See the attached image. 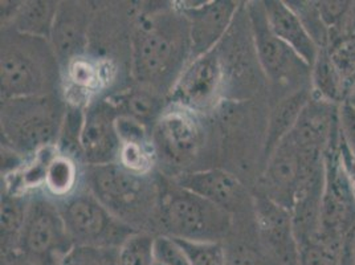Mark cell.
<instances>
[{
	"label": "cell",
	"instance_id": "e0dca14e",
	"mask_svg": "<svg viewBox=\"0 0 355 265\" xmlns=\"http://www.w3.org/2000/svg\"><path fill=\"white\" fill-rule=\"evenodd\" d=\"M65 100L68 105L87 108L92 94L104 88L110 77V67L106 61L88 58L87 55L72 60L65 68Z\"/></svg>",
	"mask_w": 355,
	"mask_h": 265
},
{
	"label": "cell",
	"instance_id": "ba28073f",
	"mask_svg": "<svg viewBox=\"0 0 355 265\" xmlns=\"http://www.w3.org/2000/svg\"><path fill=\"white\" fill-rule=\"evenodd\" d=\"M225 71L218 48L186 65L167 96V103L206 113L220 101Z\"/></svg>",
	"mask_w": 355,
	"mask_h": 265
},
{
	"label": "cell",
	"instance_id": "9c48e42d",
	"mask_svg": "<svg viewBox=\"0 0 355 265\" xmlns=\"http://www.w3.org/2000/svg\"><path fill=\"white\" fill-rule=\"evenodd\" d=\"M245 11L250 20L257 62L266 78L275 83H282L296 74H304L305 69H300V67L309 68L270 30L263 1L247 3Z\"/></svg>",
	"mask_w": 355,
	"mask_h": 265
},
{
	"label": "cell",
	"instance_id": "5bb4252c",
	"mask_svg": "<svg viewBox=\"0 0 355 265\" xmlns=\"http://www.w3.org/2000/svg\"><path fill=\"white\" fill-rule=\"evenodd\" d=\"M178 186L193 192L230 214L243 208L248 194L240 180L222 169L184 173L175 180Z\"/></svg>",
	"mask_w": 355,
	"mask_h": 265
},
{
	"label": "cell",
	"instance_id": "7a4b0ae2",
	"mask_svg": "<svg viewBox=\"0 0 355 265\" xmlns=\"http://www.w3.org/2000/svg\"><path fill=\"white\" fill-rule=\"evenodd\" d=\"M59 65L49 40L1 28V100L58 94Z\"/></svg>",
	"mask_w": 355,
	"mask_h": 265
},
{
	"label": "cell",
	"instance_id": "277c9868",
	"mask_svg": "<svg viewBox=\"0 0 355 265\" xmlns=\"http://www.w3.org/2000/svg\"><path fill=\"white\" fill-rule=\"evenodd\" d=\"M158 219L162 235L223 243L231 230L232 214L175 183L159 195Z\"/></svg>",
	"mask_w": 355,
	"mask_h": 265
},
{
	"label": "cell",
	"instance_id": "ac0fdd59",
	"mask_svg": "<svg viewBox=\"0 0 355 265\" xmlns=\"http://www.w3.org/2000/svg\"><path fill=\"white\" fill-rule=\"evenodd\" d=\"M106 99L114 106L119 116L132 118L151 132L167 106L163 103V96L142 87L128 89Z\"/></svg>",
	"mask_w": 355,
	"mask_h": 265
},
{
	"label": "cell",
	"instance_id": "30bf717a",
	"mask_svg": "<svg viewBox=\"0 0 355 265\" xmlns=\"http://www.w3.org/2000/svg\"><path fill=\"white\" fill-rule=\"evenodd\" d=\"M202 130L196 113L182 106L167 103L153 129V145L157 157L171 164L187 163L198 153Z\"/></svg>",
	"mask_w": 355,
	"mask_h": 265
},
{
	"label": "cell",
	"instance_id": "f546056e",
	"mask_svg": "<svg viewBox=\"0 0 355 265\" xmlns=\"http://www.w3.org/2000/svg\"><path fill=\"white\" fill-rule=\"evenodd\" d=\"M225 248V265H270L259 250L247 244L234 243L224 246Z\"/></svg>",
	"mask_w": 355,
	"mask_h": 265
},
{
	"label": "cell",
	"instance_id": "52a82bcc",
	"mask_svg": "<svg viewBox=\"0 0 355 265\" xmlns=\"http://www.w3.org/2000/svg\"><path fill=\"white\" fill-rule=\"evenodd\" d=\"M73 246L59 207L45 198L31 199L17 253L37 265H61Z\"/></svg>",
	"mask_w": 355,
	"mask_h": 265
},
{
	"label": "cell",
	"instance_id": "6da1fadb",
	"mask_svg": "<svg viewBox=\"0 0 355 265\" xmlns=\"http://www.w3.org/2000/svg\"><path fill=\"white\" fill-rule=\"evenodd\" d=\"M191 60L189 22L178 10L145 16L137 27L132 48V69L142 88L168 96Z\"/></svg>",
	"mask_w": 355,
	"mask_h": 265
},
{
	"label": "cell",
	"instance_id": "3957f363",
	"mask_svg": "<svg viewBox=\"0 0 355 265\" xmlns=\"http://www.w3.org/2000/svg\"><path fill=\"white\" fill-rule=\"evenodd\" d=\"M67 108L58 94L1 100V144L26 158L58 146Z\"/></svg>",
	"mask_w": 355,
	"mask_h": 265
},
{
	"label": "cell",
	"instance_id": "8fae6325",
	"mask_svg": "<svg viewBox=\"0 0 355 265\" xmlns=\"http://www.w3.org/2000/svg\"><path fill=\"white\" fill-rule=\"evenodd\" d=\"M182 4L177 7L189 22L191 60L206 55L220 44L240 10L239 3L232 0L183 1Z\"/></svg>",
	"mask_w": 355,
	"mask_h": 265
},
{
	"label": "cell",
	"instance_id": "e575fe53",
	"mask_svg": "<svg viewBox=\"0 0 355 265\" xmlns=\"http://www.w3.org/2000/svg\"><path fill=\"white\" fill-rule=\"evenodd\" d=\"M4 265H37L33 262H31L30 259L24 257L23 255H14L11 257L4 259Z\"/></svg>",
	"mask_w": 355,
	"mask_h": 265
},
{
	"label": "cell",
	"instance_id": "8d00e7d4",
	"mask_svg": "<svg viewBox=\"0 0 355 265\" xmlns=\"http://www.w3.org/2000/svg\"><path fill=\"white\" fill-rule=\"evenodd\" d=\"M352 243H353V253H354V260H355V225H354V230H353V232H352Z\"/></svg>",
	"mask_w": 355,
	"mask_h": 265
},
{
	"label": "cell",
	"instance_id": "4316f807",
	"mask_svg": "<svg viewBox=\"0 0 355 265\" xmlns=\"http://www.w3.org/2000/svg\"><path fill=\"white\" fill-rule=\"evenodd\" d=\"M174 239V237H173ZM193 265H225V248L218 241H193L174 239Z\"/></svg>",
	"mask_w": 355,
	"mask_h": 265
},
{
	"label": "cell",
	"instance_id": "603a6c76",
	"mask_svg": "<svg viewBox=\"0 0 355 265\" xmlns=\"http://www.w3.org/2000/svg\"><path fill=\"white\" fill-rule=\"evenodd\" d=\"M78 183V167L72 157L58 153L48 166L45 190L55 198L67 199Z\"/></svg>",
	"mask_w": 355,
	"mask_h": 265
},
{
	"label": "cell",
	"instance_id": "836d02e7",
	"mask_svg": "<svg viewBox=\"0 0 355 265\" xmlns=\"http://www.w3.org/2000/svg\"><path fill=\"white\" fill-rule=\"evenodd\" d=\"M352 232L347 235L345 243H343V248H342V253H340V265H355L353 243H352Z\"/></svg>",
	"mask_w": 355,
	"mask_h": 265
},
{
	"label": "cell",
	"instance_id": "4fadbf2b",
	"mask_svg": "<svg viewBox=\"0 0 355 265\" xmlns=\"http://www.w3.org/2000/svg\"><path fill=\"white\" fill-rule=\"evenodd\" d=\"M90 12L80 1H61L51 33V44L64 68L85 55L88 46Z\"/></svg>",
	"mask_w": 355,
	"mask_h": 265
},
{
	"label": "cell",
	"instance_id": "5b68a950",
	"mask_svg": "<svg viewBox=\"0 0 355 265\" xmlns=\"http://www.w3.org/2000/svg\"><path fill=\"white\" fill-rule=\"evenodd\" d=\"M84 177L88 191L132 227L148 219L159 199L146 176L134 174L119 162L88 166Z\"/></svg>",
	"mask_w": 355,
	"mask_h": 265
},
{
	"label": "cell",
	"instance_id": "1f68e13d",
	"mask_svg": "<svg viewBox=\"0 0 355 265\" xmlns=\"http://www.w3.org/2000/svg\"><path fill=\"white\" fill-rule=\"evenodd\" d=\"M342 139L346 148L355 155V106L346 100L342 103L338 112Z\"/></svg>",
	"mask_w": 355,
	"mask_h": 265
},
{
	"label": "cell",
	"instance_id": "d6986e66",
	"mask_svg": "<svg viewBox=\"0 0 355 265\" xmlns=\"http://www.w3.org/2000/svg\"><path fill=\"white\" fill-rule=\"evenodd\" d=\"M59 4V1L43 0L21 1L14 20L8 27L4 28H12L23 35L49 40Z\"/></svg>",
	"mask_w": 355,
	"mask_h": 265
},
{
	"label": "cell",
	"instance_id": "f1b7e54d",
	"mask_svg": "<svg viewBox=\"0 0 355 265\" xmlns=\"http://www.w3.org/2000/svg\"><path fill=\"white\" fill-rule=\"evenodd\" d=\"M155 263L159 265H193L184 250L170 236L155 237Z\"/></svg>",
	"mask_w": 355,
	"mask_h": 265
},
{
	"label": "cell",
	"instance_id": "7c38bea8",
	"mask_svg": "<svg viewBox=\"0 0 355 265\" xmlns=\"http://www.w3.org/2000/svg\"><path fill=\"white\" fill-rule=\"evenodd\" d=\"M119 113L107 99L85 108L80 134V153L88 166L119 162V142L116 121Z\"/></svg>",
	"mask_w": 355,
	"mask_h": 265
},
{
	"label": "cell",
	"instance_id": "cb8c5ba5",
	"mask_svg": "<svg viewBox=\"0 0 355 265\" xmlns=\"http://www.w3.org/2000/svg\"><path fill=\"white\" fill-rule=\"evenodd\" d=\"M324 49L343 80L349 96L355 84V33L331 36Z\"/></svg>",
	"mask_w": 355,
	"mask_h": 265
},
{
	"label": "cell",
	"instance_id": "8992f818",
	"mask_svg": "<svg viewBox=\"0 0 355 265\" xmlns=\"http://www.w3.org/2000/svg\"><path fill=\"white\" fill-rule=\"evenodd\" d=\"M73 244L119 248L138 232L119 219L89 191L72 194L59 205Z\"/></svg>",
	"mask_w": 355,
	"mask_h": 265
},
{
	"label": "cell",
	"instance_id": "d4e9b609",
	"mask_svg": "<svg viewBox=\"0 0 355 265\" xmlns=\"http://www.w3.org/2000/svg\"><path fill=\"white\" fill-rule=\"evenodd\" d=\"M157 160L153 139L121 142L119 163L138 176H148Z\"/></svg>",
	"mask_w": 355,
	"mask_h": 265
},
{
	"label": "cell",
	"instance_id": "2e32d148",
	"mask_svg": "<svg viewBox=\"0 0 355 265\" xmlns=\"http://www.w3.org/2000/svg\"><path fill=\"white\" fill-rule=\"evenodd\" d=\"M334 114L333 103L318 97L311 99L288 137L301 151L322 154L333 132Z\"/></svg>",
	"mask_w": 355,
	"mask_h": 265
},
{
	"label": "cell",
	"instance_id": "4dcf8cb0",
	"mask_svg": "<svg viewBox=\"0 0 355 265\" xmlns=\"http://www.w3.org/2000/svg\"><path fill=\"white\" fill-rule=\"evenodd\" d=\"M352 3L350 1H315V7L329 35L343 22Z\"/></svg>",
	"mask_w": 355,
	"mask_h": 265
},
{
	"label": "cell",
	"instance_id": "74e56055",
	"mask_svg": "<svg viewBox=\"0 0 355 265\" xmlns=\"http://www.w3.org/2000/svg\"><path fill=\"white\" fill-rule=\"evenodd\" d=\"M155 265H159V264H155Z\"/></svg>",
	"mask_w": 355,
	"mask_h": 265
},
{
	"label": "cell",
	"instance_id": "484cf974",
	"mask_svg": "<svg viewBox=\"0 0 355 265\" xmlns=\"http://www.w3.org/2000/svg\"><path fill=\"white\" fill-rule=\"evenodd\" d=\"M155 237L148 232H135L119 250V265H155Z\"/></svg>",
	"mask_w": 355,
	"mask_h": 265
},
{
	"label": "cell",
	"instance_id": "83f0119b",
	"mask_svg": "<svg viewBox=\"0 0 355 265\" xmlns=\"http://www.w3.org/2000/svg\"><path fill=\"white\" fill-rule=\"evenodd\" d=\"M119 250L74 244L61 265H119Z\"/></svg>",
	"mask_w": 355,
	"mask_h": 265
},
{
	"label": "cell",
	"instance_id": "7402d4cb",
	"mask_svg": "<svg viewBox=\"0 0 355 265\" xmlns=\"http://www.w3.org/2000/svg\"><path fill=\"white\" fill-rule=\"evenodd\" d=\"M311 77L318 99L334 103L347 97V89L340 74L329 59L325 49H321L311 68Z\"/></svg>",
	"mask_w": 355,
	"mask_h": 265
},
{
	"label": "cell",
	"instance_id": "d6a6232c",
	"mask_svg": "<svg viewBox=\"0 0 355 265\" xmlns=\"http://www.w3.org/2000/svg\"><path fill=\"white\" fill-rule=\"evenodd\" d=\"M340 161H342V166L345 169L346 177L350 183V187L353 190L355 198V155L353 153L346 148V145L340 150Z\"/></svg>",
	"mask_w": 355,
	"mask_h": 265
},
{
	"label": "cell",
	"instance_id": "ffe728a7",
	"mask_svg": "<svg viewBox=\"0 0 355 265\" xmlns=\"http://www.w3.org/2000/svg\"><path fill=\"white\" fill-rule=\"evenodd\" d=\"M309 100L311 96L306 90H298L282 100L276 106L270 116L266 130V157H269L282 139L292 132L302 109L309 103Z\"/></svg>",
	"mask_w": 355,
	"mask_h": 265
},
{
	"label": "cell",
	"instance_id": "9a60e30c",
	"mask_svg": "<svg viewBox=\"0 0 355 265\" xmlns=\"http://www.w3.org/2000/svg\"><path fill=\"white\" fill-rule=\"evenodd\" d=\"M263 4L270 30L311 69L321 49L300 16L286 1L266 0Z\"/></svg>",
	"mask_w": 355,
	"mask_h": 265
},
{
	"label": "cell",
	"instance_id": "44dd1931",
	"mask_svg": "<svg viewBox=\"0 0 355 265\" xmlns=\"http://www.w3.org/2000/svg\"><path fill=\"white\" fill-rule=\"evenodd\" d=\"M28 205L30 200L24 195L4 192L1 196V252L4 259L17 253Z\"/></svg>",
	"mask_w": 355,
	"mask_h": 265
},
{
	"label": "cell",
	"instance_id": "d590c367",
	"mask_svg": "<svg viewBox=\"0 0 355 265\" xmlns=\"http://www.w3.org/2000/svg\"><path fill=\"white\" fill-rule=\"evenodd\" d=\"M346 101L352 103V105H354L355 106V84L353 85V88L350 89V92H349V96H347V100H346Z\"/></svg>",
	"mask_w": 355,
	"mask_h": 265
}]
</instances>
